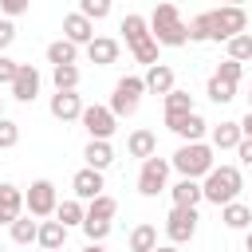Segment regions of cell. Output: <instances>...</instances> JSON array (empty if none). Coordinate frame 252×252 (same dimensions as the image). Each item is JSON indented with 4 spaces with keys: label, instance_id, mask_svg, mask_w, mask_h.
I'll use <instances>...</instances> for the list:
<instances>
[{
    "label": "cell",
    "instance_id": "1",
    "mask_svg": "<svg viewBox=\"0 0 252 252\" xmlns=\"http://www.w3.org/2000/svg\"><path fill=\"white\" fill-rule=\"evenodd\" d=\"M150 35H154L161 47H185V43H189V24L181 20L177 4L161 0V4L154 8V16H150Z\"/></svg>",
    "mask_w": 252,
    "mask_h": 252
},
{
    "label": "cell",
    "instance_id": "2",
    "mask_svg": "<svg viewBox=\"0 0 252 252\" xmlns=\"http://www.w3.org/2000/svg\"><path fill=\"white\" fill-rule=\"evenodd\" d=\"M122 35H126V47H130V55L138 59V63H146V67H154V63H161L158 59V39L150 35V20L146 16H138V12H130V16H122V28H118Z\"/></svg>",
    "mask_w": 252,
    "mask_h": 252
},
{
    "label": "cell",
    "instance_id": "3",
    "mask_svg": "<svg viewBox=\"0 0 252 252\" xmlns=\"http://www.w3.org/2000/svg\"><path fill=\"white\" fill-rule=\"evenodd\" d=\"M240 189H244V181H240V169H236V165H213V169L201 177V193H205V201L217 205V209L228 205V201H236Z\"/></svg>",
    "mask_w": 252,
    "mask_h": 252
},
{
    "label": "cell",
    "instance_id": "4",
    "mask_svg": "<svg viewBox=\"0 0 252 252\" xmlns=\"http://www.w3.org/2000/svg\"><path fill=\"white\" fill-rule=\"evenodd\" d=\"M213 154H217V150H213L209 142H181V146H177V154L169 158V165H173L181 177L201 181V177L217 165V161H213Z\"/></svg>",
    "mask_w": 252,
    "mask_h": 252
},
{
    "label": "cell",
    "instance_id": "5",
    "mask_svg": "<svg viewBox=\"0 0 252 252\" xmlns=\"http://www.w3.org/2000/svg\"><path fill=\"white\" fill-rule=\"evenodd\" d=\"M205 16H209V39H217V43H228L232 35L248 32V12L236 8V4H220Z\"/></svg>",
    "mask_w": 252,
    "mask_h": 252
},
{
    "label": "cell",
    "instance_id": "6",
    "mask_svg": "<svg viewBox=\"0 0 252 252\" xmlns=\"http://www.w3.org/2000/svg\"><path fill=\"white\" fill-rule=\"evenodd\" d=\"M142 94H146V79H142V75H122V79L114 83V94H110V110H114L118 118H130V114L138 110Z\"/></svg>",
    "mask_w": 252,
    "mask_h": 252
},
{
    "label": "cell",
    "instance_id": "7",
    "mask_svg": "<svg viewBox=\"0 0 252 252\" xmlns=\"http://www.w3.org/2000/svg\"><path fill=\"white\" fill-rule=\"evenodd\" d=\"M24 209H28L35 220H47V217H55V209H59V193H55V181H47V177L32 181V189L24 193Z\"/></svg>",
    "mask_w": 252,
    "mask_h": 252
},
{
    "label": "cell",
    "instance_id": "8",
    "mask_svg": "<svg viewBox=\"0 0 252 252\" xmlns=\"http://www.w3.org/2000/svg\"><path fill=\"white\" fill-rule=\"evenodd\" d=\"M169 169H173L169 158H158V154L146 158L142 169H138V193H142V197H158V193H165V189H169V185H165V181H169Z\"/></svg>",
    "mask_w": 252,
    "mask_h": 252
},
{
    "label": "cell",
    "instance_id": "9",
    "mask_svg": "<svg viewBox=\"0 0 252 252\" xmlns=\"http://www.w3.org/2000/svg\"><path fill=\"white\" fill-rule=\"evenodd\" d=\"M79 122H83V130H87L94 142H110V134L118 130V114H114L110 106H87Z\"/></svg>",
    "mask_w": 252,
    "mask_h": 252
},
{
    "label": "cell",
    "instance_id": "10",
    "mask_svg": "<svg viewBox=\"0 0 252 252\" xmlns=\"http://www.w3.org/2000/svg\"><path fill=\"white\" fill-rule=\"evenodd\" d=\"M197 209H169V217H165V236H169V244H189L193 236H197Z\"/></svg>",
    "mask_w": 252,
    "mask_h": 252
},
{
    "label": "cell",
    "instance_id": "11",
    "mask_svg": "<svg viewBox=\"0 0 252 252\" xmlns=\"http://www.w3.org/2000/svg\"><path fill=\"white\" fill-rule=\"evenodd\" d=\"M39 71H35V63H20V71H16V79H12V98L16 102H32L35 94H39Z\"/></svg>",
    "mask_w": 252,
    "mask_h": 252
},
{
    "label": "cell",
    "instance_id": "12",
    "mask_svg": "<svg viewBox=\"0 0 252 252\" xmlns=\"http://www.w3.org/2000/svg\"><path fill=\"white\" fill-rule=\"evenodd\" d=\"M47 110H51V118H59V122H75V118H83V98L75 94V91H55L51 94V102H47Z\"/></svg>",
    "mask_w": 252,
    "mask_h": 252
},
{
    "label": "cell",
    "instance_id": "13",
    "mask_svg": "<svg viewBox=\"0 0 252 252\" xmlns=\"http://www.w3.org/2000/svg\"><path fill=\"white\" fill-rule=\"evenodd\" d=\"M71 189H75V197L79 201H94V197H102V169H91V165H83L75 177H71Z\"/></svg>",
    "mask_w": 252,
    "mask_h": 252
},
{
    "label": "cell",
    "instance_id": "14",
    "mask_svg": "<svg viewBox=\"0 0 252 252\" xmlns=\"http://www.w3.org/2000/svg\"><path fill=\"white\" fill-rule=\"evenodd\" d=\"M63 39L87 47V43L94 39V20H87L83 12H67V16H63Z\"/></svg>",
    "mask_w": 252,
    "mask_h": 252
},
{
    "label": "cell",
    "instance_id": "15",
    "mask_svg": "<svg viewBox=\"0 0 252 252\" xmlns=\"http://www.w3.org/2000/svg\"><path fill=\"white\" fill-rule=\"evenodd\" d=\"M165 126H169L181 142H205V134H209V122H205L197 110H193V114H185V118H169Z\"/></svg>",
    "mask_w": 252,
    "mask_h": 252
},
{
    "label": "cell",
    "instance_id": "16",
    "mask_svg": "<svg viewBox=\"0 0 252 252\" xmlns=\"http://www.w3.org/2000/svg\"><path fill=\"white\" fill-rule=\"evenodd\" d=\"M87 59H91L94 67H110V63H118V39H110V35H94V39L87 43Z\"/></svg>",
    "mask_w": 252,
    "mask_h": 252
},
{
    "label": "cell",
    "instance_id": "17",
    "mask_svg": "<svg viewBox=\"0 0 252 252\" xmlns=\"http://www.w3.org/2000/svg\"><path fill=\"white\" fill-rule=\"evenodd\" d=\"M169 197H173V205H177V209H197V205L205 201L201 181H193V177H181L177 185H169Z\"/></svg>",
    "mask_w": 252,
    "mask_h": 252
},
{
    "label": "cell",
    "instance_id": "18",
    "mask_svg": "<svg viewBox=\"0 0 252 252\" xmlns=\"http://www.w3.org/2000/svg\"><path fill=\"white\" fill-rule=\"evenodd\" d=\"M16 217H24V193L20 185H0V224H12Z\"/></svg>",
    "mask_w": 252,
    "mask_h": 252
},
{
    "label": "cell",
    "instance_id": "19",
    "mask_svg": "<svg viewBox=\"0 0 252 252\" xmlns=\"http://www.w3.org/2000/svg\"><path fill=\"white\" fill-rule=\"evenodd\" d=\"M240 122H220V126H209V146L213 150H236L240 146Z\"/></svg>",
    "mask_w": 252,
    "mask_h": 252
},
{
    "label": "cell",
    "instance_id": "20",
    "mask_svg": "<svg viewBox=\"0 0 252 252\" xmlns=\"http://www.w3.org/2000/svg\"><path fill=\"white\" fill-rule=\"evenodd\" d=\"M220 220H224V228H252V205H244V201H228V205H220Z\"/></svg>",
    "mask_w": 252,
    "mask_h": 252
},
{
    "label": "cell",
    "instance_id": "21",
    "mask_svg": "<svg viewBox=\"0 0 252 252\" xmlns=\"http://www.w3.org/2000/svg\"><path fill=\"white\" fill-rule=\"evenodd\" d=\"M146 91L150 94H169L173 91V67H165V63H154V67H146Z\"/></svg>",
    "mask_w": 252,
    "mask_h": 252
},
{
    "label": "cell",
    "instance_id": "22",
    "mask_svg": "<svg viewBox=\"0 0 252 252\" xmlns=\"http://www.w3.org/2000/svg\"><path fill=\"white\" fill-rule=\"evenodd\" d=\"M126 154H130V158H142V161L154 158V154H158V134H154V130H134V134L126 138Z\"/></svg>",
    "mask_w": 252,
    "mask_h": 252
},
{
    "label": "cell",
    "instance_id": "23",
    "mask_svg": "<svg viewBox=\"0 0 252 252\" xmlns=\"http://www.w3.org/2000/svg\"><path fill=\"white\" fill-rule=\"evenodd\" d=\"M63 240H67V224H63V220H39V236H35V244H39V248L59 252V248H63Z\"/></svg>",
    "mask_w": 252,
    "mask_h": 252
},
{
    "label": "cell",
    "instance_id": "24",
    "mask_svg": "<svg viewBox=\"0 0 252 252\" xmlns=\"http://www.w3.org/2000/svg\"><path fill=\"white\" fill-rule=\"evenodd\" d=\"M83 161L91 165V169H106L110 161H114V146L110 142H87V150H83Z\"/></svg>",
    "mask_w": 252,
    "mask_h": 252
},
{
    "label": "cell",
    "instance_id": "25",
    "mask_svg": "<svg viewBox=\"0 0 252 252\" xmlns=\"http://www.w3.org/2000/svg\"><path fill=\"white\" fill-rule=\"evenodd\" d=\"M75 59H79V43H71V39H51V43H47V63H51V67L75 63Z\"/></svg>",
    "mask_w": 252,
    "mask_h": 252
},
{
    "label": "cell",
    "instance_id": "26",
    "mask_svg": "<svg viewBox=\"0 0 252 252\" xmlns=\"http://www.w3.org/2000/svg\"><path fill=\"white\" fill-rule=\"evenodd\" d=\"M185 114H193V94L173 87V91L165 94V122H169V118H185Z\"/></svg>",
    "mask_w": 252,
    "mask_h": 252
},
{
    "label": "cell",
    "instance_id": "27",
    "mask_svg": "<svg viewBox=\"0 0 252 252\" xmlns=\"http://www.w3.org/2000/svg\"><path fill=\"white\" fill-rule=\"evenodd\" d=\"M55 220H63L67 228H71V224H83V220H87V205H83L79 197H67V201H59Z\"/></svg>",
    "mask_w": 252,
    "mask_h": 252
},
{
    "label": "cell",
    "instance_id": "28",
    "mask_svg": "<svg viewBox=\"0 0 252 252\" xmlns=\"http://www.w3.org/2000/svg\"><path fill=\"white\" fill-rule=\"evenodd\" d=\"M8 236H12L16 244H32V240L39 236V220H32V213H28V217H16V220L8 224Z\"/></svg>",
    "mask_w": 252,
    "mask_h": 252
},
{
    "label": "cell",
    "instance_id": "29",
    "mask_svg": "<svg viewBox=\"0 0 252 252\" xmlns=\"http://www.w3.org/2000/svg\"><path fill=\"white\" fill-rule=\"evenodd\" d=\"M158 248V228L154 224H134L130 228V252H154Z\"/></svg>",
    "mask_w": 252,
    "mask_h": 252
},
{
    "label": "cell",
    "instance_id": "30",
    "mask_svg": "<svg viewBox=\"0 0 252 252\" xmlns=\"http://www.w3.org/2000/svg\"><path fill=\"white\" fill-rule=\"evenodd\" d=\"M224 55L236 59V63H252V32H240L224 43Z\"/></svg>",
    "mask_w": 252,
    "mask_h": 252
},
{
    "label": "cell",
    "instance_id": "31",
    "mask_svg": "<svg viewBox=\"0 0 252 252\" xmlns=\"http://www.w3.org/2000/svg\"><path fill=\"white\" fill-rule=\"evenodd\" d=\"M114 213H118V201H114L110 193L87 201V217H91V220H114Z\"/></svg>",
    "mask_w": 252,
    "mask_h": 252
},
{
    "label": "cell",
    "instance_id": "32",
    "mask_svg": "<svg viewBox=\"0 0 252 252\" xmlns=\"http://www.w3.org/2000/svg\"><path fill=\"white\" fill-rule=\"evenodd\" d=\"M51 83H55V91H75V87H79V67H75V63L51 67Z\"/></svg>",
    "mask_w": 252,
    "mask_h": 252
},
{
    "label": "cell",
    "instance_id": "33",
    "mask_svg": "<svg viewBox=\"0 0 252 252\" xmlns=\"http://www.w3.org/2000/svg\"><path fill=\"white\" fill-rule=\"evenodd\" d=\"M205 94H209V98H213L217 106H224V102H232V98H236V87L213 75V79H209V87H205Z\"/></svg>",
    "mask_w": 252,
    "mask_h": 252
},
{
    "label": "cell",
    "instance_id": "34",
    "mask_svg": "<svg viewBox=\"0 0 252 252\" xmlns=\"http://www.w3.org/2000/svg\"><path fill=\"white\" fill-rule=\"evenodd\" d=\"M83 232H87L91 244H102V240L110 236V220H91V217H87V220H83Z\"/></svg>",
    "mask_w": 252,
    "mask_h": 252
},
{
    "label": "cell",
    "instance_id": "35",
    "mask_svg": "<svg viewBox=\"0 0 252 252\" xmlns=\"http://www.w3.org/2000/svg\"><path fill=\"white\" fill-rule=\"evenodd\" d=\"M79 12L87 20H106L110 16V0H79Z\"/></svg>",
    "mask_w": 252,
    "mask_h": 252
},
{
    "label": "cell",
    "instance_id": "36",
    "mask_svg": "<svg viewBox=\"0 0 252 252\" xmlns=\"http://www.w3.org/2000/svg\"><path fill=\"white\" fill-rule=\"evenodd\" d=\"M213 75H217V79H224V83H232V87H236V83H240V75H244V63H236V59H224V63H220V67H217V71H213Z\"/></svg>",
    "mask_w": 252,
    "mask_h": 252
},
{
    "label": "cell",
    "instance_id": "37",
    "mask_svg": "<svg viewBox=\"0 0 252 252\" xmlns=\"http://www.w3.org/2000/svg\"><path fill=\"white\" fill-rule=\"evenodd\" d=\"M20 142V122H12V118H0V150H12Z\"/></svg>",
    "mask_w": 252,
    "mask_h": 252
},
{
    "label": "cell",
    "instance_id": "38",
    "mask_svg": "<svg viewBox=\"0 0 252 252\" xmlns=\"http://www.w3.org/2000/svg\"><path fill=\"white\" fill-rule=\"evenodd\" d=\"M205 39H209V16L201 12L189 20V43H205Z\"/></svg>",
    "mask_w": 252,
    "mask_h": 252
},
{
    "label": "cell",
    "instance_id": "39",
    "mask_svg": "<svg viewBox=\"0 0 252 252\" xmlns=\"http://www.w3.org/2000/svg\"><path fill=\"white\" fill-rule=\"evenodd\" d=\"M16 71H20V63H16L12 55H0V87H12Z\"/></svg>",
    "mask_w": 252,
    "mask_h": 252
},
{
    "label": "cell",
    "instance_id": "40",
    "mask_svg": "<svg viewBox=\"0 0 252 252\" xmlns=\"http://www.w3.org/2000/svg\"><path fill=\"white\" fill-rule=\"evenodd\" d=\"M12 43H16V24H12L8 16H4V20H0V55H4V51H8Z\"/></svg>",
    "mask_w": 252,
    "mask_h": 252
},
{
    "label": "cell",
    "instance_id": "41",
    "mask_svg": "<svg viewBox=\"0 0 252 252\" xmlns=\"http://www.w3.org/2000/svg\"><path fill=\"white\" fill-rule=\"evenodd\" d=\"M32 8V0H0V12L8 16V20H16V16H24Z\"/></svg>",
    "mask_w": 252,
    "mask_h": 252
},
{
    "label": "cell",
    "instance_id": "42",
    "mask_svg": "<svg viewBox=\"0 0 252 252\" xmlns=\"http://www.w3.org/2000/svg\"><path fill=\"white\" fill-rule=\"evenodd\" d=\"M236 154H240V165H252V142H248V138H240Z\"/></svg>",
    "mask_w": 252,
    "mask_h": 252
},
{
    "label": "cell",
    "instance_id": "43",
    "mask_svg": "<svg viewBox=\"0 0 252 252\" xmlns=\"http://www.w3.org/2000/svg\"><path fill=\"white\" fill-rule=\"evenodd\" d=\"M240 134H244V138H248V142H252V110H248V114H244V118H240Z\"/></svg>",
    "mask_w": 252,
    "mask_h": 252
},
{
    "label": "cell",
    "instance_id": "44",
    "mask_svg": "<svg viewBox=\"0 0 252 252\" xmlns=\"http://www.w3.org/2000/svg\"><path fill=\"white\" fill-rule=\"evenodd\" d=\"M244 252H252V228L244 232Z\"/></svg>",
    "mask_w": 252,
    "mask_h": 252
},
{
    "label": "cell",
    "instance_id": "45",
    "mask_svg": "<svg viewBox=\"0 0 252 252\" xmlns=\"http://www.w3.org/2000/svg\"><path fill=\"white\" fill-rule=\"evenodd\" d=\"M154 252H177V244H158Z\"/></svg>",
    "mask_w": 252,
    "mask_h": 252
},
{
    "label": "cell",
    "instance_id": "46",
    "mask_svg": "<svg viewBox=\"0 0 252 252\" xmlns=\"http://www.w3.org/2000/svg\"><path fill=\"white\" fill-rule=\"evenodd\" d=\"M83 252H106V248H102V244H91V240H87V248H83Z\"/></svg>",
    "mask_w": 252,
    "mask_h": 252
},
{
    "label": "cell",
    "instance_id": "47",
    "mask_svg": "<svg viewBox=\"0 0 252 252\" xmlns=\"http://www.w3.org/2000/svg\"><path fill=\"white\" fill-rule=\"evenodd\" d=\"M224 4H236V8H244V0H224Z\"/></svg>",
    "mask_w": 252,
    "mask_h": 252
},
{
    "label": "cell",
    "instance_id": "48",
    "mask_svg": "<svg viewBox=\"0 0 252 252\" xmlns=\"http://www.w3.org/2000/svg\"><path fill=\"white\" fill-rule=\"evenodd\" d=\"M0 118H4V98H0Z\"/></svg>",
    "mask_w": 252,
    "mask_h": 252
},
{
    "label": "cell",
    "instance_id": "49",
    "mask_svg": "<svg viewBox=\"0 0 252 252\" xmlns=\"http://www.w3.org/2000/svg\"><path fill=\"white\" fill-rule=\"evenodd\" d=\"M248 110H252V91H248Z\"/></svg>",
    "mask_w": 252,
    "mask_h": 252
},
{
    "label": "cell",
    "instance_id": "50",
    "mask_svg": "<svg viewBox=\"0 0 252 252\" xmlns=\"http://www.w3.org/2000/svg\"><path fill=\"white\" fill-rule=\"evenodd\" d=\"M0 252H4V244H0Z\"/></svg>",
    "mask_w": 252,
    "mask_h": 252
},
{
    "label": "cell",
    "instance_id": "51",
    "mask_svg": "<svg viewBox=\"0 0 252 252\" xmlns=\"http://www.w3.org/2000/svg\"><path fill=\"white\" fill-rule=\"evenodd\" d=\"M39 252H47V248H39Z\"/></svg>",
    "mask_w": 252,
    "mask_h": 252
}]
</instances>
